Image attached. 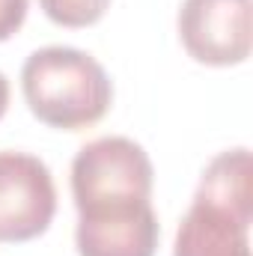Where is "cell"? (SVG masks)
<instances>
[{
	"instance_id": "obj_1",
	"label": "cell",
	"mask_w": 253,
	"mask_h": 256,
	"mask_svg": "<svg viewBox=\"0 0 253 256\" xmlns=\"http://www.w3.org/2000/svg\"><path fill=\"white\" fill-rule=\"evenodd\" d=\"M21 92L39 122L60 131L96 126L114 102V84L104 66L86 51L66 45L39 48L24 60Z\"/></svg>"
},
{
	"instance_id": "obj_8",
	"label": "cell",
	"mask_w": 253,
	"mask_h": 256,
	"mask_svg": "<svg viewBox=\"0 0 253 256\" xmlns=\"http://www.w3.org/2000/svg\"><path fill=\"white\" fill-rule=\"evenodd\" d=\"M27 18V0H0V42L12 39Z\"/></svg>"
},
{
	"instance_id": "obj_9",
	"label": "cell",
	"mask_w": 253,
	"mask_h": 256,
	"mask_svg": "<svg viewBox=\"0 0 253 256\" xmlns=\"http://www.w3.org/2000/svg\"><path fill=\"white\" fill-rule=\"evenodd\" d=\"M6 108H9V80H6V74L0 72V120H3Z\"/></svg>"
},
{
	"instance_id": "obj_2",
	"label": "cell",
	"mask_w": 253,
	"mask_h": 256,
	"mask_svg": "<svg viewBox=\"0 0 253 256\" xmlns=\"http://www.w3.org/2000/svg\"><path fill=\"white\" fill-rule=\"evenodd\" d=\"M152 185V161L131 137H98L80 146L72 161V200L78 212L116 202H146Z\"/></svg>"
},
{
	"instance_id": "obj_4",
	"label": "cell",
	"mask_w": 253,
	"mask_h": 256,
	"mask_svg": "<svg viewBox=\"0 0 253 256\" xmlns=\"http://www.w3.org/2000/svg\"><path fill=\"white\" fill-rule=\"evenodd\" d=\"M179 39L202 66H238L250 57V0H185L176 18Z\"/></svg>"
},
{
	"instance_id": "obj_6",
	"label": "cell",
	"mask_w": 253,
	"mask_h": 256,
	"mask_svg": "<svg viewBox=\"0 0 253 256\" xmlns=\"http://www.w3.org/2000/svg\"><path fill=\"white\" fill-rule=\"evenodd\" d=\"M250 224L253 214L194 196L176 230L173 256H250Z\"/></svg>"
},
{
	"instance_id": "obj_5",
	"label": "cell",
	"mask_w": 253,
	"mask_h": 256,
	"mask_svg": "<svg viewBox=\"0 0 253 256\" xmlns=\"http://www.w3.org/2000/svg\"><path fill=\"white\" fill-rule=\"evenodd\" d=\"M161 238L152 202H116L78 212V256H155Z\"/></svg>"
},
{
	"instance_id": "obj_3",
	"label": "cell",
	"mask_w": 253,
	"mask_h": 256,
	"mask_svg": "<svg viewBox=\"0 0 253 256\" xmlns=\"http://www.w3.org/2000/svg\"><path fill=\"white\" fill-rule=\"evenodd\" d=\"M57 214V185L45 161L27 152H0V244L33 242Z\"/></svg>"
},
{
	"instance_id": "obj_7",
	"label": "cell",
	"mask_w": 253,
	"mask_h": 256,
	"mask_svg": "<svg viewBox=\"0 0 253 256\" xmlns=\"http://www.w3.org/2000/svg\"><path fill=\"white\" fill-rule=\"evenodd\" d=\"M39 6L57 27L80 30V27L98 24L110 6V0H39Z\"/></svg>"
}]
</instances>
